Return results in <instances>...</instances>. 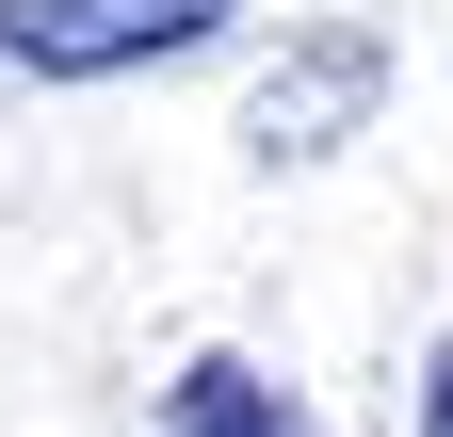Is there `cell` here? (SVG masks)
<instances>
[{"mask_svg": "<svg viewBox=\"0 0 453 437\" xmlns=\"http://www.w3.org/2000/svg\"><path fill=\"white\" fill-rule=\"evenodd\" d=\"M226 0H0V65L17 81H113L162 49H211Z\"/></svg>", "mask_w": 453, "mask_h": 437, "instance_id": "cell-1", "label": "cell"}, {"mask_svg": "<svg viewBox=\"0 0 453 437\" xmlns=\"http://www.w3.org/2000/svg\"><path fill=\"white\" fill-rule=\"evenodd\" d=\"M372 97H388V49H372L357 17H340V33H292V49H275V81L243 97V146H259V162H324Z\"/></svg>", "mask_w": 453, "mask_h": 437, "instance_id": "cell-2", "label": "cell"}, {"mask_svg": "<svg viewBox=\"0 0 453 437\" xmlns=\"http://www.w3.org/2000/svg\"><path fill=\"white\" fill-rule=\"evenodd\" d=\"M162 437H308V405L275 389L259 356H195L179 389H162Z\"/></svg>", "mask_w": 453, "mask_h": 437, "instance_id": "cell-3", "label": "cell"}, {"mask_svg": "<svg viewBox=\"0 0 453 437\" xmlns=\"http://www.w3.org/2000/svg\"><path fill=\"white\" fill-rule=\"evenodd\" d=\"M421 437H453V341H437V372H421Z\"/></svg>", "mask_w": 453, "mask_h": 437, "instance_id": "cell-4", "label": "cell"}]
</instances>
